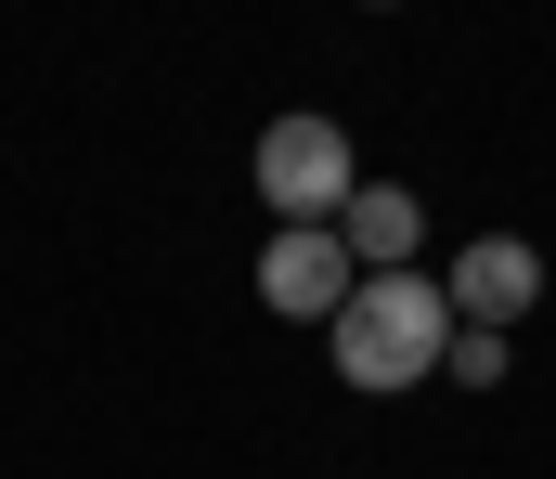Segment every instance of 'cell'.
<instances>
[{"label":"cell","mask_w":556,"mask_h":479,"mask_svg":"<svg viewBox=\"0 0 556 479\" xmlns=\"http://www.w3.org/2000/svg\"><path fill=\"white\" fill-rule=\"evenodd\" d=\"M324 337H337V376L389 402V389H415V376L453 363L466 324H453V286H427V273H363V299L324 324Z\"/></svg>","instance_id":"cell-1"},{"label":"cell","mask_w":556,"mask_h":479,"mask_svg":"<svg viewBox=\"0 0 556 479\" xmlns=\"http://www.w3.org/2000/svg\"><path fill=\"white\" fill-rule=\"evenodd\" d=\"M350 194H363V168H350V130L337 117L298 104V117L260 130V207H285V234H337Z\"/></svg>","instance_id":"cell-2"},{"label":"cell","mask_w":556,"mask_h":479,"mask_svg":"<svg viewBox=\"0 0 556 479\" xmlns=\"http://www.w3.org/2000/svg\"><path fill=\"white\" fill-rule=\"evenodd\" d=\"M260 299L298 324H337L350 299H363V260H350V234H273L260 247Z\"/></svg>","instance_id":"cell-3"},{"label":"cell","mask_w":556,"mask_h":479,"mask_svg":"<svg viewBox=\"0 0 556 479\" xmlns=\"http://www.w3.org/2000/svg\"><path fill=\"white\" fill-rule=\"evenodd\" d=\"M531 299H544V247H531V234H479V247H453V324L505 337Z\"/></svg>","instance_id":"cell-4"},{"label":"cell","mask_w":556,"mask_h":479,"mask_svg":"<svg viewBox=\"0 0 556 479\" xmlns=\"http://www.w3.org/2000/svg\"><path fill=\"white\" fill-rule=\"evenodd\" d=\"M337 234H350V260H363V273H415V247H427V207L402 194V181H363Z\"/></svg>","instance_id":"cell-5"},{"label":"cell","mask_w":556,"mask_h":479,"mask_svg":"<svg viewBox=\"0 0 556 479\" xmlns=\"http://www.w3.org/2000/svg\"><path fill=\"white\" fill-rule=\"evenodd\" d=\"M453 376H466V389H505V337L466 324V337H453Z\"/></svg>","instance_id":"cell-6"}]
</instances>
